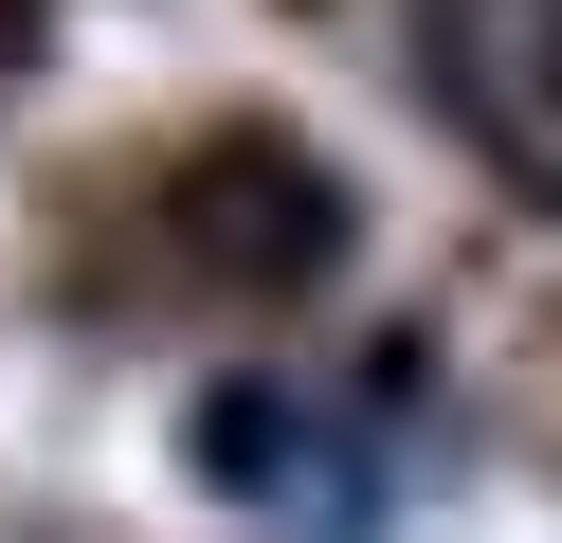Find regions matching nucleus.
Instances as JSON below:
<instances>
[{
	"label": "nucleus",
	"instance_id": "nucleus-1",
	"mask_svg": "<svg viewBox=\"0 0 562 543\" xmlns=\"http://www.w3.org/2000/svg\"><path fill=\"white\" fill-rule=\"evenodd\" d=\"M417 72L526 200H562V0H417Z\"/></svg>",
	"mask_w": 562,
	"mask_h": 543
},
{
	"label": "nucleus",
	"instance_id": "nucleus-2",
	"mask_svg": "<svg viewBox=\"0 0 562 543\" xmlns=\"http://www.w3.org/2000/svg\"><path fill=\"white\" fill-rule=\"evenodd\" d=\"M200 471H218L236 507H291L308 543H345V525H363V489H381V453H327V417H308L291 381H236L218 417H200Z\"/></svg>",
	"mask_w": 562,
	"mask_h": 543
}]
</instances>
